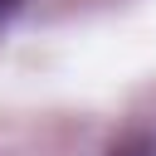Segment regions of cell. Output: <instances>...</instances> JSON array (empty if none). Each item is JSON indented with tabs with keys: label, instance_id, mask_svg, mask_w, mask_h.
I'll list each match as a JSON object with an SVG mask.
<instances>
[{
	"label": "cell",
	"instance_id": "1",
	"mask_svg": "<svg viewBox=\"0 0 156 156\" xmlns=\"http://www.w3.org/2000/svg\"><path fill=\"white\" fill-rule=\"evenodd\" d=\"M107 156H156V136H151V132H132V136H122Z\"/></svg>",
	"mask_w": 156,
	"mask_h": 156
},
{
	"label": "cell",
	"instance_id": "2",
	"mask_svg": "<svg viewBox=\"0 0 156 156\" xmlns=\"http://www.w3.org/2000/svg\"><path fill=\"white\" fill-rule=\"evenodd\" d=\"M20 10H24V0H0V24H10Z\"/></svg>",
	"mask_w": 156,
	"mask_h": 156
}]
</instances>
